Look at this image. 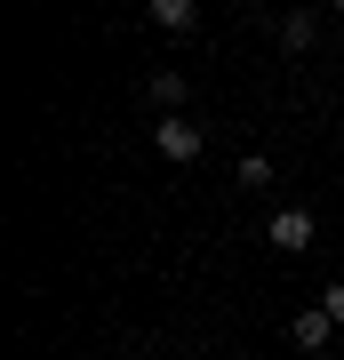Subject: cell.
I'll return each instance as SVG.
<instances>
[{
  "label": "cell",
  "mask_w": 344,
  "mask_h": 360,
  "mask_svg": "<svg viewBox=\"0 0 344 360\" xmlns=\"http://www.w3.org/2000/svg\"><path fill=\"white\" fill-rule=\"evenodd\" d=\"M320 312H329V321H344V281H329V296H320Z\"/></svg>",
  "instance_id": "8"
},
{
  "label": "cell",
  "mask_w": 344,
  "mask_h": 360,
  "mask_svg": "<svg viewBox=\"0 0 344 360\" xmlns=\"http://www.w3.org/2000/svg\"><path fill=\"white\" fill-rule=\"evenodd\" d=\"M312 232H320V217H312V208H272L265 240H272V248H312Z\"/></svg>",
  "instance_id": "2"
},
{
  "label": "cell",
  "mask_w": 344,
  "mask_h": 360,
  "mask_svg": "<svg viewBox=\"0 0 344 360\" xmlns=\"http://www.w3.org/2000/svg\"><path fill=\"white\" fill-rule=\"evenodd\" d=\"M329 328H336L329 312H320V304H305V312L288 321V345H296V352H329Z\"/></svg>",
  "instance_id": "3"
},
{
  "label": "cell",
  "mask_w": 344,
  "mask_h": 360,
  "mask_svg": "<svg viewBox=\"0 0 344 360\" xmlns=\"http://www.w3.org/2000/svg\"><path fill=\"white\" fill-rule=\"evenodd\" d=\"M200 144H208V136L192 129L184 112H168L160 129H153V153H160V160H177V168H184V160H200Z\"/></svg>",
  "instance_id": "1"
},
{
  "label": "cell",
  "mask_w": 344,
  "mask_h": 360,
  "mask_svg": "<svg viewBox=\"0 0 344 360\" xmlns=\"http://www.w3.org/2000/svg\"><path fill=\"white\" fill-rule=\"evenodd\" d=\"M241 184H248V193H265V184H272V160L248 153V160H241Z\"/></svg>",
  "instance_id": "7"
},
{
  "label": "cell",
  "mask_w": 344,
  "mask_h": 360,
  "mask_svg": "<svg viewBox=\"0 0 344 360\" xmlns=\"http://www.w3.org/2000/svg\"><path fill=\"white\" fill-rule=\"evenodd\" d=\"M312 40H320V16L312 8H288L281 16V49H312Z\"/></svg>",
  "instance_id": "6"
},
{
  "label": "cell",
  "mask_w": 344,
  "mask_h": 360,
  "mask_svg": "<svg viewBox=\"0 0 344 360\" xmlns=\"http://www.w3.org/2000/svg\"><path fill=\"white\" fill-rule=\"evenodd\" d=\"M144 16H153L160 32H192V25H200V8H192V0H153Z\"/></svg>",
  "instance_id": "4"
},
{
  "label": "cell",
  "mask_w": 344,
  "mask_h": 360,
  "mask_svg": "<svg viewBox=\"0 0 344 360\" xmlns=\"http://www.w3.org/2000/svg\"><path fill=\"white\" fill-rule=\"evenodd\" d=\"M336 144H344V120H336Z\"/></svg>",
  "instance_id": "9"
},
{
  "label": "cell",
  "mask_w": 344,
  "mask_h": 360,
  "mask_svg": "<svg viewBox=\"0 0 344 360\" xmlns=\"http://www.w3.org/2000/svg\"><path fill=\"white\" fill-rule=\"evenodd\" d=\"M144 96L160 104V120H168V112H184V72H153V80H144Z\"/></svg>",
  "instance_id": "5"
}]
</instances>
